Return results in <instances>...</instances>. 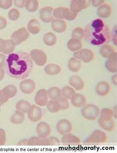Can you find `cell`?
I'll return each instance as SVG.
<instances>
[{"label": "cell", "mask_w": 117, "mask_h": 153, "mask_svg": "<svg viewBox=\"0 0 117 153\" xmlns=\"http://www.w3.org/2000/svg\"><path fill=\"white\" fill-rule=\"evenodd\" d=\"M5 67L10 77L24 80L32 71L34 63L29 53L20 51L10 53L6 60Z\"/></svg>", "instance_id": "obj_1"}, {"label": "cell", "mask_w": 117, "mask_h": 153, "mask_svg": "<svg viewBox=\"0 0 117 153\" xmlns=\"http://www.w3.org/2000/svg\"><path fill=\"white\" fill-rule=\"evenodd\" d=\"M83 37L86 42L92 45L107 44L111 39L110 28L102 19H95L86 25Z\"/></svg>", "instance_id": "obj_2"}, {"label": "cell", "mask_w": 117, "mask_h": 153, "mask_svg": "<svg viewBox=\"0 0 117 153\" xmlns=\"http://www.w3.org/2000/svg\"><path fill=\"white\" fill-rule=\"evenodd\" d=\"M107 140V135L105 132L96 130L83 141V144L87 146H95L105 143Z\"/></svg>", "instance_id": "obj_3"}, {"label": "cell", "mask_w": 117, "mask_h": 153, "mask_svg": "<svg viewBox=\"0 0 117 153\" xmlns=\"http://www.w3.org/2000/svg\"><path fill=\"white\" fill-rule=\"evenodd\" d=\"M100 109L94 104H88L81 109V116L85 119L89 121H95L100 116Z\"/></svg>", "instance_id": "obj_4"}, {"label": "cell", "mask_w": 117, "mask_h": 153, "mask_svg": "<svg viewBox=\"0 0 117 153\" xmlns=\"http://www.w3.org/2000/svg\"><path fill=\"white\" fill-rule=\"evenodd\" d=\"M53 14L54 17L57 18L66 19L71 21L76 18L78 13L72 12L67 7H60L53 10Z\"/></svg>", "instance_id": "obj_5"}, {"label": "cell", "mask_w": 117, "mask_h": 153, "mask_svg": "<svg viewBox=\"0 0 117 153\" xmlns=\"http://www.w3.org/2000/svg\"><path fill=\"white\" fill-rule=\"evenodd\" d=\"M30 56L32 59L37 65L42 67L46 64L47 61L46 54L40 49H33L30 52Z\"/></svg>", "instance_id": "obj_6"}, {"label": "cell", "mask_w": 117, "mask_h": 153, "mask_svg": "<svg viewBox=\"0 0 117 153\" xmlns=\"http://www.w3.org/2000/svg\"><path fill=\"white\" fill-rule=\"evenodd\" d=\"M27 113L29 119L34 123H37L42 118V110L40 107L36 105H31Z\"/></svg>", "instance_id": "obj_7"}, {"label": "cell", "mask_w": 117, "mask_h": 153, "mask_svg": "<svg viewBox=\"0 0 117 153\" xmlns=\"http://www.w3.org/2000/svg\"><path fill=\"white\" fill-rule=\"evenodd\" d=\"M29 36L30 34L26 28L22 27L14 32L11 35V38L16 45H18L26 40Z\"/></svg>", "instance_id": "obj_8"}, {"label": "cell", "mask_w": 117, "mask_h": 153, "mask_svg": "<svg viewBox=\"0 0 117 153\" xmlns=\"http://www.w3.org/2000/svg\"><path fill=\"white\" fill-rule=\"evenodd\" d=\"M56 129L59 134L63 135L71 133L73 127L70 121L67 119H62L57 123Z\"/></svg>", "instance_id": "obj_9"}, {"label": "cell", "mask_w": 117, "mask_h": 153, "mask_svg": "<svg viewBox=\"0 0 117 153\" xmlns=\"http://www.w3.org/2000/svg\"><path fill=\"white\" fill-rule=\"evenodd\" d=\"M74 56L77 59H80L83 62H92L95 57V54L91 50L83 49L74 53Z\"/></svg>", "instance_id": "obj_10"}, {"label": "cell", "mask_w": 117, "mask_h": 153, "mask_svg": "<svg viewBox=\"0 0 117 153\" xmlns=\"http://www.w3.org/2000/svg\"><path fill=\"white\" fill-rule=\"evenodd\" d=\"M51 132V126L47 122H40L37 126V134L40 138H48L50 136Z\"/></svg>", "instance_id": "obj_11"}, {"label": "cell", "mask_w": 117, "mask_h": 153, "mask_svg": "<svg viewBox=\"0 0 117 153\" xmlns=\"http://www.w3.org/2000/svg\"><path fill=\"white\" fill-rule=\"evenodd\" d=\"M34 101L35 104L39 106L44 107L46 105L49 101L48 91L44 89L39 90L36 94Z\"/></svg>", "instance_id": "obj_12"}, {"label": "cell", "mask_w": 117, "mask_h": 153, "mask_svg": "<svg viewBox=\"0 0 117 153\" xmlns=\"http://www.w3.org/2000/svg\"><path fill=\"white\" fill-rule=\"evenodd\" d=\"M36 85L35 82L31 79H25L21 82L20 85V91L26 95H30L35 91Z\"/></svg>", "instance_id": "obj_13"}, {"label": "cell", "mask_w": 117, "mask_h": 153, "mask_svg": "<svg viewBox=\"0 0 117 153\" xmlns=\"http://www.w3.org/2000/svg\"><path fill=\"white\" fill-rule=\"evenodd\" d=\"M62 143L66 146H76L81 144V141L78 137L70 133L63 135Z\"/></svg>", "instance_id": "obj_14"}, {"label": "cell", "mask_w": 117, "mask_h": 153, "mask_svg": "<svg viewBox=\"0 0 117 153\" xmlns=\"http://www.w3.org/2000/svg\"><path fill=\"white\" fill-rule=\"evenodd\" d=\"M89 1L85 0L72 1L70 5V10L72 12L78 13L88 7L90 4Z\"/></svg>", "instance_id": "obj_15"}, {"label": "cell", "mask_w": 117, "mask_h": 153, "mask_svg": "<svg viewBox=\"0 0 117 153\" xmlns=\"http://www.w3.org/2000/svg\"><path fill=\"white\" fill-rule=\"evenodd\" d=\"M70 100L72 105L76 108H83L87 102V100L84 95L76 93L71 97Z\"/></svg>", "instance_id": "obj_16"}, {"label": "cell", "mask_w": 117, "mask_h": 153, "mask_svg": "<svg viewBox=\"0 0 117 153\" xmlns=\"http://www.w3.org/2000/svg\"><path fill=\"white\" fill-rule=\"evenodd\" d=\"M53 9L51 6L43 7L40 11V16L41 20L44 22L50 23L53 20Z\"/></svg>", "instance_id": "obj_17"}, {"label": "cell", "mask_w": 117, "mask_h": 153, "mask_svg": "<svg viewBox=\"0 0 117 153\" xmlns=\"http://www.w3.org/2000/svg\"><path fill=\"white\" fill-rule=\"evenodd\" d=\"M96 91L97 94L100 96H106L110 92V85L106 81L100 82L96 85Z\"/></svg>", "instance_id": "obj_18"}, {"label": "cell", "mask_w": 117, "mask_h": 153, "mask_svg": "<svg viewBox=\"0 0 117 153\" xmlns=\"http://www.w3.org/2000/svg\"><path fill=\"white\" fill-rule=\"evenodd\" d=\"M98 123L102 128L107 132H112L115 127V123L113 118L108 119L100 117Z\"/></svg>", "instance_id": "obj_19"}, {"label": "cell", "mask_w": 117, "mask_h": 153, "mask_svg": "<svg viewBox=\"0 0 117 153\" xmlns=\"http://www.w3.org/2000/svg\"><path fill=\"white\" fill-rule=\"evenodd\" d=\"M70 85L72 88L77 91L83 90L85 87V82L79 76H74L69 79Z\"/></svg>", "instance_id": "obj_20"}, {"label": "cell", "mask_w": 117, "mask_h": 153, "mask_svg": "<svg viewBox=\"0 0 117 153\" xmlns=\"http://www.w3.org/2000/svg\"><path fill=\"white\" fill-rule=\"evenodd\" d=\"M106 68L111 73H114L117 71V53L114 52L108 57L107 61L105 64Z\"/></svg>", "instance_id": "obj_21"}, {"label": "cell", "mask_w": 117, "mask_h": 153, "mask_svg": "<svg viewBox=\"0 0 117 153\" xmlns=\"http://www.w3.org/2000/svg\"><path fill=\"white\" fill-rule=\"evenodd\" d=\"M51 26L53 30L58 33L63 32L67 28V24L66 22L60 19H53Z\"/></svg>", "instance_id": "obj_22"}, {"label": "cell", "mask_w": 117, "mask_h": 153, "mask_svg": "<svg viewBox=\"0 0 117 153\" xmlns=\"http://www.w3.org/2000/svg\"><path fill=\"white\" fill-rule=\"evenodd\" d=\"M29 146H49L50 145L49 139L41 138L38 136L31 137L28 141Z\"/></svg>", "instance_id": "obj_23"}, {"label": "cell", "mask_w": 117, "mask_h": 153, "mask_svg": "<svg viewBox=\"0 0 117 153\" xmlns=\"http://www.w3.org/2000/svg\"><path fill=\"white\" fill-rule=\"evenodd\" d=\"M112 7L108 4L101 5L97 10L98 15L102 18H108L110 17L112 13Z\"/></svg>", "instance_id": "obj_24"}, {"label": "cell", "mask_w": 117, "mask_h": 153, "mask_svg": "<svg viewBox=\"0 0 117 153\" xmlns=\"http://www.w3.org/2000/svg\"><path fill=\"white\" fill-rule=\"evenodd\" d=\"M41 26L40 22L36 19L31 20L28 24V29L29 32L36 34L40 32Z\"/></svg>", "instance_id": "obj_25"}, {"label": "cell", "mask_w": 117, "mask_h": 153, "mask_svg": "<svg viewBox=\"0 0 117 153\" xmlns=\"http://www.w3.org/2000/svg\"><path fill=\"white\" fill-rule=\"evenodd\" d=\"M61 71V67L55 64H49L44 68L45 73L49 76H56L59 74Z\"/></svg>", "instance_id": "obj_26"}, {"label": "cell", "mask_w": 117, "mask_h": 153, "mask_svg": "<svg viewBox=\"0 0 117 153\" xmlns=\"http://www.w3.org/2000/svg\"><path fill=\"white\" fill-rule=\"evenodd\" d=\"M25 119V113L17 110L11 117L10 122L13 124L20 125L23 123Z\"/></svg>", "instance_id": "obj_27"}, {"label": "cell", "mask_w": 117, "mask_h": 153, "mask_svg": "<svg viewBox=\"0 0 117 153\" xmlns=\"http://www.w3.org/2000/svg\"><path fill=\"white\" fill-rule=\"evenodd\" d=\"M48 94L50 100H58L62 97L61 89L56 86L50 88L48 90Z\"/></svg>", "instance_id": "obj_28"}, {"label": "cell", "mask_w": 117, "mask_h": 153, "mask_svg": "<svg viewBox=\"0 0 117 153\" xmlns=\"http://www.w3.org/2000/svg\"><path fill=\"white\" fill-rule=\"evenodd\" d=\"M82 67L81 61L75 58H71L69 61L68 67L70 71L72 72H77L81 69Z\"/></svg>", "instance_id": "obj_29"}, {"label": "cell", "mask_w": 117, "mask_h": 153, "mask_svg": "<svg viewBox=\"0 0 117 153\" xmlns=\"http://www.w3.org/2000/svg\"><path fill=\"white\" fill-rule=\"evenodd\" d=\"M2 90L5 96L8 100L14 97L17 93V88L13 85H7Z\"/></svg>", "instance_id": "obj_30"}, {"label": "cell", "mask_w": 117, "mask_h": 153, "mask_svg": "<svg viewBox=\"0 0 117 153\" xmlns=\"http://www.w3.org/2000/svg\"><path fill=\"white\" fill-rule=\"evenodd\" d=\"M67 46L71 51H76L82 48V43L80 39L72 38L69 41Z\"/></svg>", "instance_id": "obj_31"}, {"label": "cell", "mask_w": 117, "mask_h": 153, "mask_svg": "<svg viewBox=\"0 0 117 153\" xmlns=\"http://www.w3.org/2000/svg\"><path fill=\"white\" fill-rule=\"evenodd\" d=\"M43 40L46 45L53 46L57 43V38L55 34L53 33L48 32L44 35Z\"/></svg>", "instance_id": "obj_32"}, {"label": "cell", "mask_w": 117, "mask_h": 153, "mask_svg": "<svg viewBox=\"0 0 117 153\" xmlns=\"http://www.w3.org/2000/svg\"><path fill=\"white\" fill-rule=\"evenodd\" d=\"M46 106L48 111L51 113H57L60 111V105L58 100H49Z\"/></svg>", "instance_id": "obj_33"}, {"label": "cell", "mask_w": 117, "mask_h": 153, "mask_svg": "<svg viewBox=\"0 0 117 153\" xmlns=\"http://www.w3.org/2000/svg\"><path fill=\"white\" fill-rule=\"evenodd\" d=\"M115 52V49L110 45L106 44L103 45L100 49V53L103 57H108L112 53Z\"/></svg>", "instance_id": "obj_34"}, {"label": "cell", "mask_w": 117, "mask_h": 153, "mask_svg": "<svg viewBox=\"0 0 117 153\" xmlns=\"http://www.w3.org/2000/svg\"><path fill=\"white\" fill-rule=\"evenodd\" d=\"M25 8L28 11L35 12L38 9L39 2L37 0H28L25 1Z\"/></svg>", "instance_id": "obj_35"}, {"label": "cell", "mask_w": 117, "mask_h": 153, "mask_svg": "<svg viewBox=\"0 0 117 153\" xmlns=\"http://www.w3.org/2000/svg\"><path fill=\"white\" fill-rule=\"evenodd\" d=\"M31 104L25 100L19 101L16 104V110L23 112L24 113H27Z\"/></svg>", "instance_id": "obj_36"}, {"label": "cell", "mask_w": 117, "mask_h": 153, "mask_svg": "<svg viewBox=\"0 0 117 153\" xmlns=\"http://www.w3.org/2000/svg\"><path fill=\"white\" fill-rule=\"evenodd\" d=\"M61 91L62 96L68 100H70L71 97L76 93L75 90L73 88L68 86L64 87Z\"/></svg>", "instance_id": "obj_37"}, {"label": "cell", "mask_w": 117, "mask_h": 153, "mask_svg": "<svg viewBox=\"0 0 117 153\" xmlns=\"http://www.w3.org/2000/svg\"><path fill=\"white\" fill-rule=\"evenodd\" d=\"M6 47L3 53L8 54L12 53L15 50L16 45L12 39H6Z\"/></svg>", "instance_id": "obj_38"}, {"label": "cell", "mask_w": 117, "mask_h": 153, "mask_svg": "<svg viewBox=\"0 0 117 153\" xmlns=\"http://www.w3.org/2000/svg\"><path fill=\"white\" fill-rule=\"evenodd\" d=\"M100 117L104 118H113L114 112L109 108H104L100 111Z\"/></svg>", "instance_id": "obj_39"}, {"label": "cell", "mask_w": 117, "mask_h": 153, "mask_svg": "<svg viewBox=\"0 0 117 153\" xmlns=\"http://www.w3.org/2000/svg\"><path fill=\"white\" fill-rule=\"evenodd\" d=\"M58 101L60 105V111L67 110L69 108L70 104L68 99L62 97L58 99Z\"/></svg>", "instance_id": "obj_40"}, {"label": "cell", "mask_w": 117, "mask_h": 153, "mask_svg": "<svg viewBox=\"0 0 117 153\" xmlns=\"http://www.w3.org/2000/svg\"><path fill=\"white\" fill-rule=\"evenodd\" d=\"M84 30L81 27H77L74 29L72 33V38L81 39L84 36Z\"/></svg>", "instance_id": "obj_41"}, {"label": "cell", "mask_w": 117, "mask_h": 153, "mask_svg": "<svg viewBox=\"0 0 117 153\" xmlns=\"http://www.w3.org/2000/svg\"><path fill=\"white\" fill-rule=\"evenodd\" d=\"M20 14V12L18 10L13 8L10 10L9 11L8 16L10 20L15 21L19 18Z\"/></svg>", "instance_id": "obj_42"}, {"label": "cell", "mask_w": 117, "mask_h": 153, "mask_svg": "<svg viewBox=\"0 0 117 153\" xmlns=\"http://www.w3.org/2000/svg\"><path fill=\"white\" fill-rule=\"evenodd\" d=\"M12 6V1H0V7L4 9H8Z\"/></svg>", "instance_id": "obj_43"}, {"label": "cell", "mask_w": 117, "mask_h": 153, "mask_svg": "<svg viewBox=\"0 0 117 153\" xmlns=\"http://www.w3.org/2000/svg\"><path fill=\"white\" fill-rule=\"evenodd\" d=\"M6 136L4 130L0 128V146L4 145L6 144Z\"/></svg>", "instance_id": "obj_44"}, {"label": "cell", "mask_w": 117, "mask_h": 153, "mask_svg": "<svg viewBox=\"0 0 117 153\" xmlns=\"http://www.w3.org/2000/svg\"><path fill=\"white\" fill-rule=\"evenodd\" d=\"M50 142V145L56 146L59 145L60 144V141L59 139L54 136H52L49 138Z\"/></svg>", "instance_id": "obj_45"}, {"label": "cell", "mask_w": 117, "mask_h": 153, "mask_svg": "<svg viewBox=\"0 0 117 153\" xmlns=\"http://www.w3.org/2000/svg\"><path fill=\"white\" fill-rule=\"evenodd\" d=\"M8 100V99L5 96L2 90H0V106L7 102Z\"/></svg>", "instance_id": "obj_46"}, {"label": "cell", "mask_w": 117, "mask_h": 153, "mask_svg": "<svg viewBox=\"0 0 117 153\" xmlns=\"http://www.w3.org/2000/svg\"><path fill=\"white\" fill-rule=\"evenodd\" d=\"M6 56L0 54V69L3 68L5 67L6 63Z\"/></svg>", "instance_id": "obj_47"}, {"label": "cell", "mask_w": 117, "mask_h": 153, "mask_svg": "<svg viewBox=\"0 0 117 153\" xmlns=\"http://www.w3.org/2000/svg\"><path fill=\"white\" fill-rule=\"evenodd\" d=\"M7 25L6 19L2 16H0V30L5 28Z\"/></svg>", "instance_id": "obj_48"}, {"label": "cell", "mask_w": 117, "mask_h": 153, "mask_svg": "<svg viewBox=\"0 0 117 153\" xmlns=\"http://www.w3.org/2000/svg\"><path fill=\"white\" fill-rule=\"evenodd\" d=\"M6 47V41L0 38V52L3 53Z\"/></svg>", "instance_id": "obj_49"}, {"label": "cell", "mask_w": 117, "mask_h": 153, "mask_svg": "<svg viewBox=\"0 0 117 153\" xmlns=\"http://www.w3.org/2000/svg\"><path fill=\"white\" fill-rule=\"evenodd\" d=\"M25 1H14V4L16 7L19 8H22L25 4Z\"/></svg>", "instance_id": "obj_50"}, {"label": "cell", "mask_w": 117, "mask_h": 153, "mask_svg": "<svg viewBox=\"0 0 117 153\" xmlns=\"http://www.w3.org/2000/svg\"><path fill=\"white\" fill-rule=\"evenodd\" d=\"M105 1H92V4L95 7H98L100 5L104 3Z\"/></svg>", "instance_id": "obj_51"}, {"label": "cell", "mask_w": 117, "mask_h": 153, "mask_svg": "<svg viewBox=\"0 0 117 153\" xmlns=\"http://www.w3.org/2000/svg\"><path fill=\"white\" fill-rule=\"evenodd\" d=\"M28 140L27 139H23V140H20L19 141L18 144V145H28Z\"/></svg>", "instance_id": "obj_52"}, {"label": "cell", "mask_w": 117, "mask_h": 153, "mask_svg": "<svg viewBox=\"0 0 117 153\" xmlns=\"http://www.w3.org/2000/svg\"><path fill=\"white\" fill-rule=\"evenodd\" d=\"M5 76V71L3 68L0 69V81H2Z\"/></svg>", "instance_id": "obj_53"}, {"label": "cell", "mask_w": 117, "mask_h": 153, "mask_svg": "<svg viewBox=\"0 0 117 153\" xmlns=\"http://www.w3.org/2000/svg\"><path fill=\"white\" fill-rule=\"evenodd\" d=\"M117 74H116L113 76L112 78V82L116 86H117Z\"/></svg>", "instance_id": "obj_54"}, {"label": "cell", "mask_w": 117, "mask_h": 153, "mask_svg": "<svg viewBox=\"0 0 117 153\" xmlns=\"http://www.w3.org/2000/svg\"><path fill=\"white\" fill-rule=\"evenodd\" d=\"M1 108H0V113H1Z\"/></svg>", "instance_id": "obj_55"}]
</instances>
